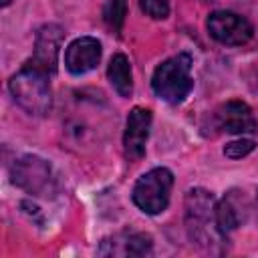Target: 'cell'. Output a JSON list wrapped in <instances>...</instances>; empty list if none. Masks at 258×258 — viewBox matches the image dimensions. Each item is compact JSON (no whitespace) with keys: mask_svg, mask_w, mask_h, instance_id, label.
<instances>
[{"mask_svg":"<svg viewBox=\"0 0 258 258\" xmlns=\"http://www.w3.org/2000/svg\"><path fill=\"white\" fill-rule=\"evenodd\" d=\"M151 236L143 232H121L105 238L97 248L99 256H145L151 252Z\"/></svg>","mask_w":258,"mask_h":258,"instance_id":"10","label":"cell"},{"mask_svg":"<svg viewBox=\"0 0 258 258\" xmlns=\"http://www.w3.org/2000/svg\"><path fill=\"white\" fill-rule=\"evenodd\" d=\"M208 32L212 38H216L218 42L222 44H228V46H242L246 44L252 34H254V28L252 24L236 14V12H230V10H216L208 16Z\"/></svg>","mask_w":258,"mask_h":258,"instance_id":"5","label":"cell"},{"mask_svg":"<svg viewBox=\"0 0 258 258\" xmlns=\"http://www.w3.org/2000/svg\"><path fill=\"white\" fill-rule=\"evenodd\" d=\"M149 127H151V111L143 107H133L127 117L125 135H123V147L129 159L143 157L145 143L149 137Z\"/></svg>","mask_w":258,"mask_h":258,"instance_id":"8","label":"cell"},{"mask_svg":"<svg viewBox=\"0 0 258 258\" xmlns=\"http://www.w3.org/2000/svg\"><path fill=\"white\" fill-rule=\"evenodd\" d=\"M185 228H187L189 238L204 248H210L224 238V234L218 228L216 200H214L212 191L202 189V187L187 191V196H185Z\"/></svg>","mask_w":258,"mask_h":258,"instance_id":"2","label":"cell"},{"mask_svg":"<svg viewBox=\"0 0 258 258\" xmlns=\"http://www.w3.org/2000/svg\"><path fill=\"white\" fill-rule=\"evenodd\" d=\"M12 181L26 191L38 194L50 183V167L36 155H24L12 165Z\"/></svg>","mask_w":258,"mask_h":258,"instance_id":"6","label":"cell"},{"mask_svg":"<svg viewBox=\"0 0 258 258\" xmlns=\"http://www.w3.org/2000/svg\"><path fill=\"white\" fill-rule=\"evenodd\" d=\"M151 87L155 95L165 103H171V105L181 103L194 87L189 54H177L163 60L151 77Z\"/></svg>","mask_w":258,"mask_h":258,"instance_id":"3","label":"cell"},{"mask_svg":"<svg viewBox=\"0 0 258 258\" xmlns=\"http://www.w3.org/2000/svg\"><path fill=\"white\" fill-rule=\"evenodd\" d=\"M125 14H127V0H105L103 16L113 30H121Z\"/></svg>","mask_w":258,"mask_h":258,"instance_id":"14","label":"cell"},{"mask_svg":"<svg viewBox=\"0 0 258 258\" xmlns=\"http://www.w3.org/2000/svg\"><path fill=\"white\" fill-rule=\"evenodd\" d=\"M173 175L167 167H153L143 173L133 187V202L145 214H161L169 204Z\"/></svg>","mask_w":258,"mask_h":258,"instance_id":"4","label":"cell"},{"mask_svg":"<svg viewBox=\"0 0 258 258\" xmlns=\"http://www.w3.org/2000/svg\"><path fill=\"white\" fill-rule=\"evenodd\" d=\"M252 149H254V141L252 139H236V141H230L224 147V155L230 157V159H242Z\"/></svg>","mask_w":258,"mask_h":258,"instance_id":"16","label":"cell"},{"mask_svg":"<svg viewBox=\"0 0 258 258\" xmlns=\"http://www.w3.org/2000/svg\"><path fill=\"white\" fill-rule=\"evenodd\" d=\"M216 123L226 133H252L256 129L252 109L240 99L222 103L216 109Z\"/></svg>","mask_w":258,"mask_h":258,"instance_id":"11","label":"cell"},{"mask_svg":"<svg viewBox=\"0 0 258 258\" xmlns=\"http://www.w3.org/2000/svg\"><path fill=\"white\" fill-rule=\"evenodd\" d=\"M64 38V30L58 24H44L36 32L34 40V54L30 58L32 64L42 69L44 73H54L56 71V60H58V50Z\"/></svg>","mask_w":258,"mask_h":258,"instance_id":"7","label":"cell"},{"mask_svg":"<svg viewBox=\"0 0 258 258\" xmlns=\"http://www.w3.org/2000/svg\"><path fill=\"white\" fill-rule=\"evenodd\" d=\"M107 77H109V83L113 85V89L121 97H129L131 95V91H133V75H131V64H129L125 54L117 52L111 58L109 69H107Z\"/></svg>","mask_w":258,"mask_h":258,"instance_id":"12","label":"cell"},{"mask_svg":"<svg viewBox=\"0 0 258 258\" xmlns=\"http://www.w3.org/2000/svg\"><path fill=\"white\" fill-rule=\"evenodd\" d=\"M216 218H218V228L224 236H228L240 226L242 214L238 212V204L234 202L232 196H226L222 202L216 204Z\"/></svg>","mask_w":258,"mask_h":258,"instance_id":"13","label":"cell"},{"mask_svg":"<svg viewBox=\"0 0 258 258\" xmlns=\"http://www.w3.org/2000/svg\"><path fill=\"white\" fill-rule=\"evenodd\" d=\"M8 89L14 97V101L28 113L42 117L50 111L52 107V91L48 83V73L32 64L30 60L16 73L12 75Z\"/></svg>","mask_w":258,"mask_h":258,"instance_id":"1","label":"cell"},{"mask_svg":"<svg viewBox=\"0 0 258 258\" xmlns=\"http://www.w3.org/2000/svg\"><path fill=\"white\" fill-rule=\"evenodd\" d=\"M101 60V42L93 36L75 38L64 50V64L73 75H85L93 71Z\"/></svg>","mask_w":258,"mask_h":258,"instance_id":"9","label":"cell"},{"mask_svg":"<svg viewBox=\"0 0 258 258\" xmlns=\"http://www.w3.org/2000/svg\"><path fill=\"white\" fill-rule=\"evenodd\" d=\"M10 2H12V0H2V6H8Z\"/></svg>","mask_w":258,"mask_h":258,"instance_id":"17","label":"cell"},{"mask_svg":"<svg viewBox=\"0 0 258 258\" xmlns=\"http://www.w3.org/2000/svg\"><path fill=\"white\" fill-rule=\"evenodd\" d=\"M139 6L147 16L155 20H161L169 14V0H139Z\"/></svg>","mask_w":258,"mask_h":258,"instance_id":"15","label":"cell"}]
</instances>
